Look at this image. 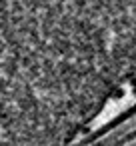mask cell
Returning a JSON list of instances; mask_svg holds the SVG:
<instances>
[{"label": "cell", "mask_w": 136, "mask_h": 146, "mask_svg": "<svg viewBox=\"0 0 136 146\" xmlns=\"http://www.w3.org/2000/svg\"><path fill=\"white\" fill-rule=\"evenodd\" d=\"M136 78V0H0V146H70Z\"/></svg>", "instance_id": "6da1fadb"}]
</instances>
